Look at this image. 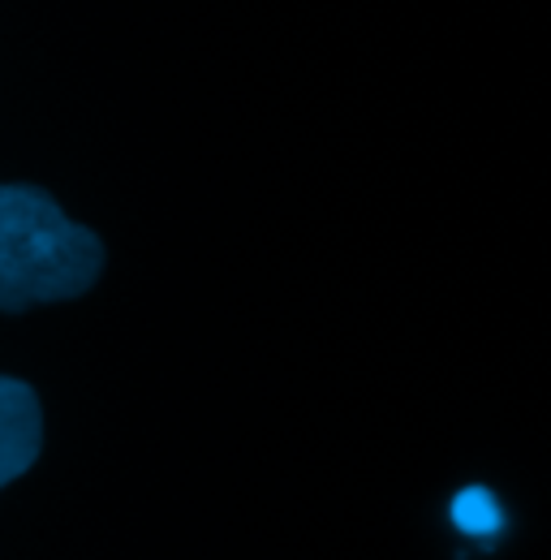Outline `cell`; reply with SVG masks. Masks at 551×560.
I'll use <instances>...</instances> for the list:
<instances>
[{
	"mask_svg": "<svg viewBox=\"0 0 551 560\" xmlns=\"http://www.w3.org/2000/svg\"><path fill=\"white\" fill-rule=\"evenodd\" d=\"M104 272V246L73 224L52 195L35 186H0V311L66 302Z\"/></svg>",
	"mask_w": 551,
	"mask_h": 560,
	"instance_id": "obj_1",
	"label": "cell"
},
{
	"mask_svg": "<svg viewBox=\"0 0 551 560\" xmlns=\"http://www.w3.org/2000/svg\"><path fill=\"white\" fill-rule=\"evenodd\" d=\"M39 440H44V415L35 388L0 375V488L35 466Z\"/></svg>",
	"mask_w": 551,
	"mask_h": 560,
	"instance_id": "obj_2",
	"label": "cell"
},
{
	"mask_svg": "<svg viewBox=\"0 0 551 560\" xmlns=\"http://www.w3.org/2000/svg\"><path fill=\"white\" fill-rule=\"evenodd\" d=\"M453 522H457V530L486 539V535H495L504 526V509L486 488H466L453 500Z\"/></svg>",
	"mask_w": 551,
	"mask_h": 560,
	"instance_id": "obj_3",
	"label": "cell"
}]
</instances>
